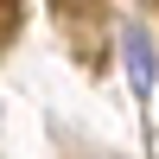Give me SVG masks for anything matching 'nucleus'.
I'll return each mask as SVG.
<instances>
[{
    "label": "nucleus",
    "instance_id": "f257e3e1",
    "mask_svg": "<svg viewBox=\"0 0 159 159\" xmlns=\"http://www.w3.org/2000/svg\"><path fill=\"white\" fill-rule=\"evenodd\" d=\"M121 51H127V76H134V89L147 96V89H153V51H147V32H121Z\"/></svg>",
    "mask_w": 159,
    "mask_h": 159
}]
</instances>
